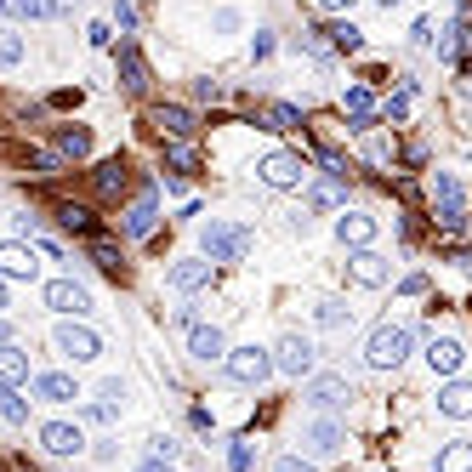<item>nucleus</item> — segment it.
Returning a JSON list of instances; mask_svg holds the SVG:
<instances>
[{"label":"nucleus","mask_w":472,"mask_h":472,"mask_svg":"<svg viewBox=\"0 0 472 472\" xmlns=\"http://www.w3.org/2000/svg\"><path fill=\"white\" fill-rule=\"evenodd\" d=\"M148 449H154V456H160V461H171V456H177V444H171L165 433H160V438H148Z\"/></svg>","instance_id":"49530a36"},{"label":"nucleus","mask_w":472,"mask_h":472,"mask_svg":"<svg viewBox=\"0 0 472 472\" xmlns=\"http://www.w3.org/2000/svg\"><path fill=\"white\" fill-rule=\"evenodd\" d=\"M114 24H120L125 34L137 29V6H132V0H114Z\"/></svg>","instance_id":"a19ab883"},{"label":"nucleus","mask_w":472,"mask_h":472,"mask_svg":"<svg viewBox=\"0 0 472 472\" xmlns=\"http://www.w3.org/2000/svg\"><path fill=\"white\" fill-rule=\"evenodd\" d=\"M0 421H12V427L29 421V398H17L12 381H0Z\"/></svg>","instance_id":"cd10ccee"},{"label":"nucleus","mask_w":472,"mask_h":472,"mask_svg":"<svg viewBox=\"0 0 472 472\" xmlns=\"http://www.w3.org/2000/svg\"><path fill=\"white\" fill-rule=\"evenodd\" d=\"M0 341H12V325H6V319H0Z\"/></svg>","instance_id":"3c124183"},{"label":"nucleus","mask_w":472,"mask_h":472,"mask_svg":"<svg viewBox=\"0 0 472 472\" xmlns=\"http://www.w3.org/2000/svg\"><path fill=\"white\" fill-rule=\"evenodd\" d=\"M228 467H233V472H251V467H256V449H251L245 438H233V444H228Z\"/></svg>","instance_id":"e433bc0d"},{"label":"nucleus","mask_w":472,"mask_h":472,"mask_svg":"<svg viewBox=\"0 0 472 472\" xmlns=\"http://www.w3.org/2000/svg\"><path fill=\"white\" fill-rule=\"evenodd\" d=\"M57 222L69 233H92V211H85V205H57Z\"/></svg>","instance_id":"72a5a7b5"},{"label":"nucleus","mask_w":472,"mask_h":472,"mask_svg":"<svg viewBox=\"0 0 472 472\" xmlns=\"http://www.w3.org/2000/svg\"><path fill=\"white\" fill-rule=\"evenodd\" d=\"M302 398L313 404L319 416H336V410H348V404H353V381H348V376H336V370H325V376H313V381H308V393H302Z\"/></svg>","instance_id":"39448f33"},{"label":"nucleus","mask_w":472,"mask_h":472,"mask_svg":"<svg viewBox=\"0 0 472 472\" xmlns=\"http://www.w3.org/2000/svg\"><path fill=\"white\" fill-rule=\"evenodd\" d=\"M461 341L456 336H433V341H427V364H433V376H456L461 370Z\"/></svg>","instance_id":"f3484780"},{"label":"nucleus","mask_w":472,"mask_h":472,"mask_svg":"<svg viewBox=\"0 0 472 472\" xmlns=\"http://www.w3.org/2000/svg\"><path fill=\"white\" fill-rule=\"evenodd\" d=\"M251 57H273V34H268V29H256V40H251Z\"/></svg>","instance_id":"c03bdc74"},{"label":"nucleus","mask_w":472,"mask_h":472,"mask_svg":"<svg viewBox=\"0 0 472 472\" xmlns=\"http://www.w3.org/2000/svg\"><path fill=\"white\" fill-rule=\"evenodd\" d=\"M341 109H348V132H376V92H370V80L348 85Z\"/></svg>","instance_id":"9d476101"},{"label":"nucleus","mask_w":472,"mask_h":472,"mask_svg":"<svg viewBox=\"0 0 472 472\" xmlns=\"http://www.w3.org/2000/svg\"><path fill=\"white\" fill-rule=\"evenodd\" d=\"M57 154L63 160H85L92 154V132H85V125H63L57 132Z\"/></svg>","instance_id":"bb28decb"},{"label":"nucleus","mask_w":472,"mask_h":472,"mask_svg":"<svg viewBox=\"0 0 472 472\" xmlns=\"http://www.w3.org/2000/svg\"><path fill=\"white\" fill-rule=\"evenodd\" d=\"M148 125H154L160 137H171V143H194V132H200V120L188 109H177V103H160V109L148 114Z\"/></svg>","instance_id":"0eeeda50"},{"label":"nucleus","mask_w":472,"mask_h":472,"mask_svg":"<svg viewBox=\"0 0 472 472\" xmlns=\"http://www.w3.org/2000/svg\"><path fill=\"white\" fill-rule=\"evenodd\" d=\"M262 120H268V132H296V125H302V109H296V103H268Z\"/></svg>","instance_id":"c85d7f7f"},{"label":"nucleus","mask_w":472,"mask_h":472,"mask_svg":"<svg viewBox=\"0 0 472 472\" xmlns=\"http://www.w3.org/2000/svg\"><path fill=\"white\" fill-rule=\"evenodd\" d=\"M40 444H46L52 449V456H80V427H69V421H46V427H40Z\"/></svg>","instance_id":"aec40b11"},{"label":"nucleus","mask_w":472,"mask_h":472,"mask_svg":"<svg viewBox=\"0 0 472 472\" xmlns=\"http://www.w3.org/2000/svg\"><path fill=\"white\" fill-rule=\"evenodd\" d=\"M120 85L125 92H148V63H143V52L132 46V40L120 46Z\"/></svg>","instance_id":"4be33fe9"},{"label":"nucleus","mask_w":472,"mask_h":472,"mask_svg":"<svg viewBox=\"0 0 472 472\" xmlns=\"http://www.w3.org/2000/svg\"><path fill=\"white\" fill-rule=\"evenodd\" d=\"M137 472H177V467H171V461H160V456H154V461H143Z\"/></svg>","instance_id":"09e8293b"},{"label":"nucleus","mask_w":472,"mask_h":472,"mask_svg":"<svg viewBox=\"0 0 472 472\" xmlns=\"http://www.w3.org/2000/svg\"><path fill=\"white\" fill-rule=\"evenodd\" d=\"M154 222H160V200H154V188H143V194L120 211V228L132 233V240H148V233H154Z\"/></svg>","instance_id":"6e6552de"},{"label":"nucleus","mask_w":472,"mask_h":472,"mask_svg":"<svg viewBox=\"0 0 472 472\" xmlns=\"http://www.w3.org/2000/svg\"><path fill=\"white\" fill-rule=\"evenodd\" d=\"M273 364H279L285 376H313V341H308V336H285V341L273 348Z\"/></svg>","instance_id":"f8f14e48"},{"label":"nucleus","mask_w":472,"mask_h":472,"mask_svg":"<svg viewBox=\"0 0 472 472\" xmlns=\"http://www.w3.org/2000/svg\"><path fill=\"white\" fill-rule=\"evenodd\" d=\"M85 34H92V46H97V52H109V46H114V29H109V24H92Z\"/></svg>","instance_id":"37998d69"},{"label":"nucleus","mask_w":472,"mask_h":472,"mask_svg":"<svg viewBox=\"0 0 472 472\" xmlns=\"http://www.w3.org/2000/svg\"><path fill=\"white\" fill-rule=\"evenodd\" d=\"M381 6H393V0H381Z\"/></svg>","instance_id":"5fc2aeb1"},{"label":"nucleus","mask_w":472,"mask_h":472,"mask_svg":"<svg viewBox=\"0 0 472 472\" xmlns=\"http://www.w3.org/2000/svg\"><path fill=\"white\" fill-rule=\"evenodd\" d=\"M438 410L467 421L472 416V381H444V388H438Z\"/></svg>","instance_id":"5701e85b"},{"label":"nucleus","mask_w":472,"mask_h":472,"mask_svg":"<svg viewBox=\"0 0 472 472\" xmlns=\"http://www.w3.org/2000/svg\"><path fill=\"white\" fill-rule=\"evenodd\" d=\"M194 92H200V103H217V97H222V85H217V80H200Z\"/></svg>","instance_id":"de8ad7c7"},{"label":"nucleus","mask_w":472,"mask_h":472,"mask_svg":"<svg viewBox=\"0 0 472 472\" xmlns=\"http://www.w3.org/2000/svg\"><path fill=\"white\" fill-rule=\"evenodd\" d=\"M34 393L46 398V404H74V376H63V370H46V376H34Z\"/></svg>","instance_id":"b1692460"},{"label":"nucleus","mask_w":472,"mask_h":472,"mask_svg":"<svg viewBox=\"0 0 472 472\" xmlns=\"http://www.w3.org/2000/svg\"><path fill=\"white\" fill-rule=\"evenodd\" d=\"M341 200H348V177H341V171H325V177L308 188V205L313 211H336Z\"/></svg>","instance_id":"a211bd4d"},{"label":"nucleus","mask_w":472,"mask_h":472,"mask_svg":"<svg viewBox=\"0 0 472 472\" xmlns=\"http://www.w3.org/2000/svg\"><path fill=\"white\" fill-rule=\"evenodd\" d=\"M46 308L52 313H92V296H85L80 285H74V279H52V285H46Z\"/></svg>","instance_id":"ddd939ff"},{"label":"nucleus","mask_w":472,"mask_h":472,"mask_svg":"<svg viewBox=\"0 0 472 472\" xmlns=\"http://www.w3.org/2000/svg\"><path fill=\"white\" fill-rule=\"evenodd\" d=\"M319 6H325V12H348L353 0H319Z\"/></svg>","instance_id":"8fccbe9b"},{"label":"nucleus","mask_w":472,"mask_h":472,"mask_svg":"<svg viewBox=\"0 0 472 472\" xmlns=\"http://www.w3.org/2000/svg\"><path fill=\"white\" fill-rule=\"evenodd\" d=\"M416 348V325H404V319H388L376 336H370V348H364V359L376 364V370H393V364H404Z\"/></svg>","instance_id":"f03ea898"},{"label":"nucleus","mask_w":472,"mask_h":472,"mask_svg":"<svg viewBox=\"0 0 472 472\" xmlns=\"http://www.w3.org/2000/svg\"><path fill=\"white\" fill-rule=\"evenodd\" d=\"M381 114H388V120H410V85H404L398 97H388V109H381Z\"/></svg>","instance_id":"4c0bfd02"},{"label":"nucleus","mask_w":472,"mask_h":472,"mask_svg":"<svg viewBox=\"0 0 472 472\" xmlns=\"http://www.w3.org/2000/svg\"><path fill=\"white\" fill-rule=\"evenodd\" d=\"M251 245H256V233H251L245 222H222V217H211V222L200 228V251L211 256V262H245Z\"/></svg>","instance_id":"f257e3e1"},{"label":"nucleus","mask_w":472,"mask_h":472,"mask_svg":"<svg viewBox=\"0 0 472 472\" xmlns=\"http://www.w3.org/2000/svg\"><path fill=\"white\" fill-rule=\"evenodd\" d=\"M438 472H472V444H444L438 449Z\"/></svg>","instance_id":"7c9ffc66"},{"label":"nucleus","mask_w":472,"mask_h":472,"mask_svg":"<svg viewBox=\"0 0 472 472\" xmlns=\"http://www.w3.org/2000/svg\"><path fill=\"white\" fill-rule=\"evenodd\" d=\"M34 245H24V240H6V245H0V273H6V279H34Z\"/></svg>","instance_id":"dca6fc26"},{"label":"nucleus","mask_w":472,"mask_h":472,"mask_svg":"<svg viewBox=\"0 0 472 472\" xmlns=\"http://www.w3.org/2000/svg\"><path fill=\"white\" fill-rule=\"evenodd\" d=\"M171 319H177V325H182V330H194V325H200V308H194V302H188V308H177V313H171Z\"/></svg>","instance_id":"a18cd8bd"},{"label":"nucleus","mask_w":472,"mask_h":472,"mask_svg":"<svg viewBox=\"0 0 472 472\" xmlns=\"http://www.w3.org/2000/svg\"><path fill=\"white\" fill-rule=\"evenodd\" d=\"M165 165H171V171H177V177H188V171H194V165H200V154H194V143H171V148H165Z\"/></svg>","instance_id":"2f4dec72"},{"label":"nucleus","mask_w":472,"mask_h":472,"mask_svg":"<svg viewBox=\"0 0 472 472\" xmlns=\"http://www.w3.org/2000/svg\"><path fill=\"white\" fill-rule=\"evenodd\" d=\"M222 364H228V376L240 381V388H262V381L279 370L268 348H228V359H222Z\"/></svg>","instance_id":"20e7f679"},{"label":"nucleus","mask_w":472,"mask_h":472,"mask_svg":"<svg viewBox=\"0 0 472 472\" xmlns=\"http://www.w3.org/2000/svg\"><path fill=\"white\" fill-rule=\"evenodd\" d=\"M92 188H97V200H120V194H125V160H109V165H97Z\"/></svg>","instance_id":"a878e982"},{"label":"nucleus","mask_w":472,"mask_h":472,"mask_svg":"<svg viewBox=\"0 0 472 472\" xmlns=\"http://www.w3.org/2000/svg\"><path fill=\"white\" fill-rule=\"evenodd\" d=\"M188 353H194V359H228V336L217 330V325H194V330H188Z\"/></svg>","instance_id":"6ab92c4d"},{"label":"nucleus","mask_w":472,"mask_h":472,"mask_svg":"<svg viewBox=\"0 0 472 472\" xmlns=\"http://www.w3.org/2000/svg\"><path fill=\"white\" fill-rule=\"evenodd\" d=\"M273 472H313V461H308V456H279Z\"/></svg>","instance_id":"79ce46f5"},{"label":"nucleus","mask_w":472,"mask_h":472,"mask_svg":"<svg viewBox=\"0 0 472 472\" xmlns=\"http://www.w3.org/2000/svg\"><path fill=\"white\" fill-rule=\"evenodd\" d=\"M57 353L74 359V364H92L103 353V341H97V330H85V325H57Z\"/></svg>","instance_id":"9b49d317"},{"label":"nucleus","mask_w":472,"mask_h":472,"mask_svg":"<svg viewBox=\"0 0 472 472\" xmlns=\"http://www.w3.org/2000/svg\"><path fill=\"white\" fill-rule=\"evenodd\" d=\"M256 171H262V182H268V188H296V182L308 177L302 154H290V148H279V154H268V160L256 165Z\"/></svg>","instance_id":"1a4fd4ad"},{"label":"nucleus","mask_w":472,"mask_h":472,"mask_svg":"<svg viewBox=\"0 0 472 472\" xmlns=\"http://www.w3.org/2000/svg\"><path fill=\"white\" fill-rule=\"evenodd\" d=\"M0 308H6V273H0Z\"/></svg>","instance_id":"603ef678"},{"label":"nucleus","mask_w":472,"mask_h":472,"mask_svg":"<svg viewBox=\"0 0 472 472\" xmlns=\"http://www.w3.org/2000/svg\"><path fill=\"white\" fill-rule=\"evenodd\" d=\"M341 449H348V433H341L336 416H313V421L302 427V456H308V461H336Z\"/></svg>","instance_id":"7ed1b4c3"},{"label":"nucleus","mask_w":472,"mask_h":472,"mask_svg":"<svg viewBox=\"0 0 472 472\" xmlns=\"http://www.w3.org/2000/svg\"><path fill=\"white\" fill-rule=\"evenodd\" d=\"M325 34H330V46H336V52H359V46H364V34H359L353 24H330Z\"/></svg>","instance_id":"f704fd0d"},{"label":"nucleus","mask_w":472,"mask_h":472,"mask_svg":"<svg viewBox=\"0 0 472 472\" xmlns=\"http://www.w3.org/2000/svg\"><path fill=\"white\" fill-rule=\"evenodd\" d=\"M467 268H472V262H467Z\"/></svg>","instance_id":"6e6d98bb"},{"label":"nucleus","mask_w":472,"mask_h":472,"mask_svg":"<svg viewBox=\"0 0 472 472\" xmlns=\"http://www.w3.org/2000/svg\"><path fill=\"white\" fill-rule=\"evenodd\" d=\"M438 57H461V24L438 34Z\"/></svg>","instance_id":"ea45409f"},{"label":"nucleus","mask_w":472,"mask_h":472,"mask_svg":"<svg viewBox=\"0 0 472 472\" xmlns=\"http://www.w3.org/2000/svg\"><path fill=\"white\" fill-rule=\"evenodd\" d=\"M92 262L109 273V279H125V262H120V245H109V240H92Z\"/></svg>","instance_id":"c756f323"},{"label":"nucleus","mask_w":472,"mask_h":472,"mask_svg":"<svg viewBox=\"0 0 472 472\" xmlns=\"http://www.w3.org/2000/svg\"><path fill=\"white\" fill-rule=\"evenodd\" d=\"M336 240H341V245H353V251H359V245H370V240H376V217H364V211H348V217L336 222Z\"/></svg>","instance_id":"412c9836"},{"label":"nucleus","mask_w":472,"mask_h":472,"mask_svg":"<svg viewBox=\"0 0 472 472\" xmlns=\"http://www.w3.org/2000/svg\"><path fill=\"white\" fill-rule=\"evenodd\" d=\"M0 12H6V0H0Z\"/></svg>","instance_id":"864d4df0"},{"label":"nucleus","mask_w":472,"mask_h":472,"mask_svg":"<svg viewBox=\"0 0 472 472\" xmlns=\"http://www.w3.org/2000/svg\"><path fill=\"white\" fill-rule=\"evenodd\" d=\"M433 222L438 228H467V205H461V182L449 177V171H438V182H433Z\"/></svg>","instance_id":"423d86ee"},{"label":"nucleus","mask_w":472,"mask_h":472,"mask_svg":"<svg viewBox=\"0 0 472 472\" xmlns=\"http://www.w3.org/2000/svg\"><path fill=\"white\" fill-rule=\"evenodd\" d=\"M319 325H348V308H341V302H319Z\"/></svg>","instance_id":"58836bf2"},{"label":"nucleus","mask_w":472,"mask_h":472,"mask_svg":"<svg viewBox=\"0 0 472 472\" xmlns=\"http://www.w3.org/2000/svg\"><path fill=\"white\" fill-rule=\"evenodd\" d=\"M211 273H217V262H211V256H188V262L171 268V290H205Z\"/></svg>","instance_id":"2eb2a0df"},{"label":"nucleus","mask_w":472,"mask_h":472,"mask_svg":"<svg viewBox=\"0 0 472 472\" xmlns=\"http://www.w3.org/2000/svg\"><path fill=\"white\" fill-rule=\"evenodd\" d=\"M17 63H24V34L0 29V69H17Z\"/></svg>","instance_id":"473e14b6"},{"label":"nucleus","mask_w":472,"mask_h":472,"mask_svg":"<svg viewBox=\"0 0 472 472\" xmlns=\"http://www.w3.org/2000/svg\"><path fill=\"white\" fill-rule=\"evenodd\" d=\"M0 381H12V388L29 381V353L17 348V341H0Z\"/></svg>","instance_id":"393cba45"},{"label":"nucleus","mask_w":472,"mask_h":472,"mask_svg":"<svg viewBox=\"0 0 472 472\" xmlns=\"http://www.w3.org/2000/svg\"><path fill=\"white\" fill-rule=\"evenodd\" d=\"M6 12H12V17H52L57 0H6Z\"/></svg>","instance_id":"c9c22d12"},{"label":"nucleus","mask_w":472,"mask_h":472,"mask_svg":"<svg viewBox=\"0 0 472 472\" xmlns=\"http://www.w3.org/2000/svg\"><path fill=\"white\" fill-rule=\"evenodd\" d=\"M348 273H353V285H370V290H376V285H388V273H393V268L381 262L370 245H359V251L348 256Z\"/></svg>","instance_id":"4468645a"}]
</instances>
